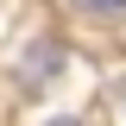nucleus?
Here are the masks:
<instances>
[{"label": "nucleus", "mask_w": 126, "mask_h": 126, "mask_svg": "<svg viewBox=\"0 0 126 126\" xmlns=\"http://www.w3.org/2000/svg\"><path fill=\"white\" fill-rule=\"evenodd\" d=\"M50 126H76V120H50Z\"/></svg>", "instance_id": "f03ea898"}, {"label": "nucleus", "mask_w": 126, "mask_h": 126, "mask_svg": "<svg viewBox=\"0 0 126 126\" xmlns=\"http://www.w3.org/2000/svg\"><path fill=\"white\" fill-rule=\"evenodd\" d=\"M88 13H126V0H82Z\"/></svg>", "instance_id": "f257e3e1"}]
</instances>
